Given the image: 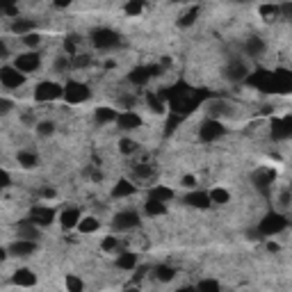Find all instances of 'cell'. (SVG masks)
<instances>
[{
    "label": "cell",
    "mask_w": 292,
    "mask_h": 292,
    "mask_svg": "<svg viewBox=\"0 0 292 292\" xmlns=\"http://www.w3.org/2000/svg\"><path fill=\"white\" fill-rule=\"evenodd\" d=\"M78 231H80V233H94V231H98V219H94V217H83V219H80V224H78Z\"/></svg>",
    "instance_id": "28"
},
{
    "label": "cell",
    "mask_w": 292,
    "mask_h": 292,
    "mask_svg": "<svg viewBox=\"0 0 292 292\" xmlns=\"http://www.w3.org/2000/svg\"><path fill=\"white\" fill-rule=\"evenodd\" d=\"M89 64V55H76V57H71V66L73 69H83V66Z\"/></svg>",
    "instance_id": "41"
},
{
    "label": "cell",
    "mask_w": 292,
    "mask_h": 292,
    "mask_svg": "<svg viewBox=\"0 0 292 292\" xmlns=\"http://www.w3.org/2000/svg\"><path fill=\"white\" fill-rule=\"evenodd\" d=\"M30 219L35 221L37 226H48V224L55 219V210L46 208V206H37V208H32Z\"/></svg>",
    "instance_id": "14"
},
{
    "label": "cell",
    "mask_w": 292,
    "mask_h": 292,
    "mask_svg": "<svg viewBox=\"0 0 292 292\" xmlns=\"http://www.w3.org/2000/svg\"><path fill=\"white\" fill-rule=\"evenodd\" d=\"M14 283H16V286H23V288H32L37 283V276L32 274L30 269H18L16 274H14Z\"/></svg>",
    "instance_id": "23"
},
{
    "label": "cell",
    "mask_w": 292,
    "mask_h": 292,
    "mask_svg": "<svg viewBox=\"0 0 292 292\" xmlns=\"http://www.w3.org/2000/svg\"><path fill=\"white\" fill-rule=\"evenodd\" d=\"M281 12L286 14L288 18H292V2H286V5H281Z\"/></svg>",
    "instance_id": "47"
},
{
    "label": "cell",
    "mask_w": 292,
    "mask_h": 292,
    "mask_svg": "<svg viewBox=\"0 0 292 292\" xmlns=\"http://www.w3.org/2000/svg\"><path fill=\"white\" fill-rule=\"evenodd\" d=\"M160 73V66H137V69H132L130 73H128V80H130L132 84H137V87H142V84H146L153 76H158Z\"/></svg>",
    "instance_id": "9"
},
{
    "label": "cell",
    "mask_w": 292,
    "mask_h": 292,
    "mask_svg": "<svg viewBox=\"0 0 292 292\" xmlns=\"http://www.w3.org/2000/svg\"><path fill=\"white\" fill-rule=\"evenodd\" d=\"M142 9H144V5L142 2H137V0L125 5V14H128V16H137V14H142Z\"/></svg>",
    "instance_id": "39"
},
{
    "label": "cell",
    "mask_w": 292,
    "mask_h": 292,
    "mask_svg": "<svg viewBox=\"0 0 292 292\" xmlns=\"http://www.w3.org/2000/svg\"><path fill=\"white\" fill-rule=\"evenodd\" d=\"M173 272L169 265H160V267H155V276H158V281H171L173 279Z\"/></svg>",
    "instance_id": "33"
},
{
    "label": "cell",
    "mask_w": 292,
    "mask_h": 292,
    "mask_svg": "<svg viewBox=\"0 0 292 292\" xmlns=\"http://www.w3.org/2000/svg\"><path fill=\"white\" fill-rule=\"evenodd\" d=\"M64 98H66V103H71V105L84 103L89 98V87L83 83H78V80H71V83H66V87H64Z\"/></svg>",
    "instance_id": "5"
},
{
    "label": "cell",
    "mask_w": 292,
    "mask_h": 292,
    "mask_svg": "<svg viewBox=\"0 0 292 292\" xmlns=\"http://www.w3.org/2000/svg\"><path fill=\"white\" fill-rule=\"evenodd\" d=\"M158 96H160L162 101L169 103V112L171 114L187 117V114H192L199 108V103H203L212 94H210L208 89H194V87H190L187 83H176L173 87L160 89Z\"/></svg>",
    "instance_id": "1"
},
{
    "label": "cell",
    "mask_w": 292,
    "mask_h": 292,
    "mask_svg": "<svg viewBox=\"0 0 292 292\" xmlns=\"http://www.w3.org/2000/svg\"><path fill=\"white\" fill-rule=\"evenodd\" d=\"M272 137H274V139L292 137V117H283V119H274V121H272Z\"/></svg>",
    "instance_id": "13"
},
{
    "label": "cell",
    "mask_w": 292,
    "mask_h": 292,
    "mask_svg": "<svg viewBox=\"0 0 292 292\" xmlns=\"http://www.w3.org/2000/svg\"><path fill=\"white\" fill-rule=\"evenodd\" d=\"M146 101H149V105H151L153 112H158V114L165 112V101H162L158 94H146Z\"/></svg>",
    "instance_id": "32"
},
{
    "label": "cell",
    "mask_w": 292,
    "mask_h": 292,
    "mask_svg": "<svg viewBox=\"0 0 292 292\" xmlns=\"http://www.w3.org/2000/svg\"><path fill=\"white\" fill-rule=\"evenodd\" d=\"M286 226H288L286 217L279 215V212H269V215H265V219H260L258 233L260 235H276V233H281Z\"/></svg>",
    "instance_id": "4"
},
{
    "label": "cell",
    "mask_w": 292,
    "mask_h": 292,
    "mask_svg": "<svg viewBox=\"0 0 292 292\" xmlns=\"http://www.w3.org/2000/svg\"><path fill=\"white\" fill-rule=\"evenodd\" d=\"M274 178H276L274 169H258L253 173V185H256L262 194H269V185L274 183Z\"/></svg>",
    "instance_id": "12"
},
{
    "label": "cell",
    "mask_w": 292,
    "mask_h": 292,
    "mask_svg": "<svg viewBox=\"0 0 292 292\" xmlns=\"http://www.w3.org/2000/svg\"><path fill=\"white\" fill-rule=\"evenodd\" d=\"M262 50H265V42H262L260 37H251L249 42H247V53L249 55L256 57V55H260Z\"/></svg>",
    "instance_id": "27"
},
{
    "label": "cell",
    "mask_w": 292,
    "mask_h": 292,
    "mask_svg": "<svg viewBox=\"0 0 292 292\" xmlns=\"http://www.w3.org/2000/svg\"><path fill=\"white\" fill-rule=\"evenodd\" d=\"M42 194H43L46 199H53V197H55V190H43Z\"/></svg>",
    "instance_id": "52"
},
{
    "label": "cell",
    "mask_w": 292,
    "mask_h": 292,
    "mask_svg": "<svg viewBox=\"0 0 292 292\" xmlns=\"http://www.w3.org/2000/svg\"><path fill=\"white\" fill-rule=\"evenodd\" d=\"M137 176H142V178H149V176H151V169H149V167H137Z\"/></svg>",
    "instance_id": "48"
},
{
    "label": "cell",
    "mask_w": 292,
    "mask_h": 292,
    "mask_svg": "<svg viewBox=\"0 0 292 292\" xmlns=\"http://www.w3.org/2000/svg\"><path fill=\"white\" fill-rule=\"evenodd\" d=\"M247 84L260 91H267V94H288V91H292V71H286V69L265 71V69H260V71L247 76Z\"/></svg>",
    "instance_id": "2"
},
{
    "label": "cell",
    "mask_w": 292,
    "mask_h": 292,
    "mask_svg": "<svg viewBox=\"0 0 292 292\" xmlns=\"http://www.w3.org/2000/svg\"><path fill=\"white\" fill-rule=\"evenodd\" d=\"M117 124H119V128H124V130H135V128L142 125V119H139L135 112H124V114H119Z\"/></svg>",
    "instance_id": "18"
},
{
    "label": "cell",
    "mask_w": 292,
    "mask_h": 292,
    "mask_svg": "<svg viewBox=\"0 0 292 292\" xmlns=\"http://www.w3.org/2000/svg\"><path fill=\"white\" fill-rule=\"evenodd\" d=\"M279 14H281V7H276V5H262L260 7V16L267 18V21H272V18L279 16Z\"/></svg>",
    "instance_id": "35"
},
{
    "label": "cell",
    "mask_w": 292,
    "mask_h": 292,
    "mask_svg": "<svg viewBox=\"0 0 292 292\" xmlns=\"http://www.w3.org/2000/svg\"><path fill=\"white\" fill-rule=\"evenodd\" d=\"M124 292H139V290H137V288H125Z\"/></svg>",
    "instance_id": "55"
},
{
    "label": "cell",
    "mask_w": 292,
    "mask_h": 292,
    "mask_svg": "<svg viewBox=\"0 0 292 292\" xmlns=\"http://www.w3.org/2000/svg\"><path fill=\"white\" fill-rule=\"evenodd\" d=\"M137 265V256H132V253H121L117 258V267L119 269H132Z\"/></svg>",
    "instance_id": "29"
},
{
    "label": "cell",
    "mask_w": 292,
    "mask_h": 292,
    "mask_svg": "<svg viewBox=\"0 0 292 292\" xmlns=\"http://www.w3.org/2000/svg\"><path fill=\"white\" fill-rule=\"evenodd\" d=\"M18 238L35 242V238H39V231H37V224H35V221H32V219L21 221V224H18Z\"/></svg>",
    "instance_id": "17"
},
{
    "label": "cell",
    "mask_w": 292,
    "mask_h": 292,
    "mask_svg": "<svg viewBox=\"0 0 292 292\" xmlns=\"http://www.w3.org/2000/svg\"><path fill=\"white\" fill-rule=\"evenodd\" d=\"M119 149H121V153H135V151H137V144L132 142V139H121Z\"/></svg>",
    "instance_id": "40"
},
{
    "label": "cell",
    "mask_w": 292,
    "mask_h": 292,
    "mask_svg": "<svg viewBox=\"0 0 292 292\" xmlns=\"http://www.w3.org/2000/svg\"><path fill=\"white\" fill-rule=\"evenodd\" d=\"M249 71H247V66L242 62H231L226 69V78L228 80H247Z\"/></svg>",
    "instance_id": "19"
},
{
    "label": "cell",
    "mask_w": 292,
    "mask_h": 292,
    "mask_svg": "<svg viewBox=\"0 0 292 292\" xmlns=\"http://www.w3.org/2000/svg\"><path fill=\"white\" fill-rule=\"evenodd\" d=\"M197 292H219V283L215 279H203L199 281Z\"/></svg>",
    "instance_id": "31"
},
{
    "label": "cell",
    "mask_w": 292,
    "mask_h": 292,
    "mask_svg": "<svg viewBox=\"0 0 292 292\" xmlns=\"http://www.w3.org/2000/svg\"><path fill=\"white\" fill-rule=\"evenodd\" d=\"M9 253L12 256H30V253H35L37 251V245L35 242H30V240H16L14 245H9Z\"/></svg>",
    "instance_id": "16"
},
{
    "label": "cell",
    "mask_w": 292,
    "mask_h": 292,
    "mask_svg": "<svg viewBox=\"0 0 292 292\" xmlns=\"http://www.w3.org/2000/svg\"><path fill=\"white\" fill-rule=\"evenodd\" d=\"M66 290L69 292H83V281L78 276H66Z\"/></svg>",
    "instance_id": "37"
},
{
    "label": "cell",
    "mask_w": 292,
    "mask_h": 292,
    "mask_svg": "<svg viewBox=\"0 0 292 292\" xmlns=\"http://www.w3.org/2000/svg\"><path fill=\"white\" fill-rule=\"evenodd\" d=\"M183 121V117H178V114H171L169 112V117H167V124H165V135H171L173 130H176V125Z\"/></svg>",
    "instance_id": "34"
},
{
    "label": "cell",
    "mask_w": 292,
    "mask_h": 292,
    "mask_svg": "<svg viewBox=\"0 0 292 292\" xmlns=\"http://www.w3.org/2000/svg\"><path fill=\"white\" fill-rule=\"evenodd\" d=\"M194 183H197L194 176H183V185H185V187H194Z\"/></svg>",
    "instance_id": "49"
},
{
    "label": "cell",
    "mask_w": 292,
    "mask_h": 292,
    "mask_svg": "<svg viewBox=\"0 0 292 292\" xmlns=\"http://www.w3.org/2000/svg\"><path fill=\"white\" fill-rule=\"evenodd\" d=\"M224 132H226V128L221 125V121L217 119H208L201 124V130H199V137L203 139V142H215V139L224 137Z\"/></svg>",
    "instance_id": "6"
},
{
    "label": "cell",
    "mask_w": 292,
    "mask_h": 292,
    "mask_svg": "<svg viewBox=\"0 0 292 292\" xmlns=\"http://www.w3.org/2000/svg\"><path fill=\"white\" fill-rule=\"evenodd\" d=\"M0 83L5 84L7 89H18L25 83V76L18 71L16 66H2L0 69Z\"/></svg>",
    "instance_id": "8"
},
{
    "label": "cell",
    "mask_w": 292,
    "mask_h": 292,
    "mask_svg": "<svg viewBox=\"0 0 292 292\" xmlns=\"http://www.w3.org/2000/svg\"><path fill=\"white\" fill-rule=\"evenodd\" d=\"M9 108H12V103L7 101V98H2L0 101V112H9Z\"/></svg>",
    "instance_id": "50"
},
{
    "label": "cell",
    "mask_w": 292,
    "mask_h": 292,
    "mask_svg": "<svg viewBox=\"0 0 292 292\" xmlns=\"http://www.w3.org/2000/svg\"><path fill=\"white\" fill-rule=\"evenodd\" d=\"M117 249V238H105L103 240V251H112Z\"/></svg>",
    "instance_id": "44"
},
{
    "label": "cell",
    "mask_w": 292,
    "mask_h": 292,
    "mask_svg": "<svg viewBox=\"0 0 292 292\" xmlns=\"http://www.w3.org/2000/svg\"><path fill=\"white\" fill-rule=\"evenodd\" d=\"M0 180H2V183H0V185H2V187H7V185H9V173H7V171H2V176H0Z\"/></svg>",
    "instance_id": "51"
},
{
    "label": "cell",
    "mask_w": 292,
    "mask_h": 292,
    "mask_svg": "<svg viewBox=\"0 0 292 292\" xmlns=\"http://www.w3.org/2000/svg\"><path fill=\"white\" fill-rule=\"evenodd\" d=\"M73 37H76V35H69L64 39V50L71 55V57H76V39H73Z\"/></svg>",
    "instance_id": "42"
},
{
    "label": "cell",
    "mask_w": 292,
    "mask_h": 292,
    "mask_svg": "<svg viewBox=\"0 0 292 292\" xmlns=\"http://www.w3.org/2000/svg\"><path fill=\"white\" fill-rule=\"evenodd\" d=\"M25 43H28V46H39V35L30 32V35L25 37Z\"/></svg>",
    "instance_id": "45"
},
{
    "label": "cell",
    "mask_w": 292,
    "mask_h": 292,
    "mask_svg": "<svg viewBox=\"0 0 292 292\" xmlns=\"http://www.w3.org/2000/svg\"><path fill=\"white\" fill-rule=\"evenodd\" d=\"M210 199H212V203H228L231 194H228L226 190H221V187H217V190H212V192H210Z\"/></svg>",
    "instance_id": "36"
},
{
    "label": "cell",
    "mask_w": 292,
    "mask_h": 292,
    "mask_svg": "<svg viewBox=\"0 0 292 292\" xmlns=\"http://www.w3.org/2000/svg\"><path fill=\"white\" fill-rule=\"evenodd\" d=\"M185 203H187V206H192V208H210V203H212V199H210V194L208 192H192V194H187V197H185Z\"/></svg>",
    "instance_id": "15"
},
{
    "label": "cell",
    "mask_w": 292,
    "mask_h": 292,
    "mask_svg": "<svg viewBox=\"0 0 292 292\" xmlns=\"http://www.w3.org/2000/svg\"><path fill=\"white\" fill-rule=\"evenodd\" d=\"M165 203L160 201H153V199H146V203H144V212L151 217H158V215H165Z\"/></svg>",
    "instance_id": "25"
},
{
    "label": "cell",
    "mask_w": 292,
    "mask_h": 292,
    "mask_svg": "<svg viewBox=\"0 0 292 292\" xmlns=\"http://www.w3.org/2000/svg\"><path fill=\"white\" fill-rule=\"evenodd\" d=\"M91 43H94L96 48H101V50H108V48L119 46L121 37L114 30H110V28H96V30L91 32Z\"/></svg>",
    "instance_id": "3"
},
{
    "label": "cell",
    "mask_w": 292,
    "mask_h": 292,
    "mask_svg": "<svg viewBox=\"0 0 292 292\" xmlns=\"http://www.w3.org/2000/svg\"><path fill=\"white\" fill-rule=\"evenodd\" d=\"M62 226L64 228H73V226H78V224H80V219H83V217H80V210H76V208H66L64 212H62Z\"/></svg>",
    "instance_id": "21"
},
{
    "label": "cell",
    "mask_w": 292,
    "mask_h": 292,
    "mask_svg": "<svg viewBox=\"0 0 292 292\" xmlns=\"http://www.w3.org/2000/svg\"><path fill=\"white\" fill-rule=\"evenodd\" d=\"M37 130L42 132V135H50V132H53V130H55V125H53V124H50V121H42V124L37 125Z\"/></svg>",
    "instance_id": "43"
},
{
    "label": "cell",
    "mask_w": 292,
    "mask_h": 292,
    "mask_svg": "<svg viewBox=\"0 0 292 292\" xmlns=\"http://www.w3.org/2000/svg\"><path fill=\"white\" fill-rule=\"evenodd\" d=\"M2 12L7 14V16H18V9L14 5H7V7H2Z\"/></svg>",
    "instance_id": "46"
},
{
    "label": "cell",
    "mask_w": 292,
    "mask_h": 292,
    "mask_svg": "<svg viewBox=\"0 0 292 292\" xmlns=\"http://www.w3.org/2000/svg\"><path fill=\"white\" fill-rule=\"evenodd\" d=\"M39 64H42V60H39V55L37 53H23V55H18L16 57V69L21 73H32L39 69Z\"/></svg>",
    "instance_id": "11"
},
{
    "label": "cell",
    "mask_w": 292,
    "mask_h": 292,
    "mask_svg": "<svg viewBox=\"0 0 292 292\" xmlns=\"http://www.w3.org/2000/svg\"><path fill=\"white\" fill-rule=\"evenodd\" d=\"M32 28H35V21H28V18H18V21H14L12 23V32H16V35H30Z\"/></svg>",
    "instance_id": "24"
},
{
    "label": "cell",
    "mask_w": 292,
    "mask_h": 292,
    "mask_svg": "<svg viewBox=\"0 0 292 292\" xmlns=\"http://www.w3.org/2000/svg\"><path fill=\"white\" fill-rule=\"evenodd\" d=\"M176 292H197V288H180V290H176Z\"/></svg>",
    "instance_id": "54"
},
{
    "label": "cell",
    "mask_w": 292,
    "mask_h": 292,
    "mask_svg": "<svg viewBox=\"0 0 292 292\" xmlns=\"http://www.w3.org/2000/svg\"><path fill=\"white\" fill-rule=\"evenodd\" d=\"M0 57H7V46L0 42Z\"/></svg>",
    "instance_id": "53"
},
{
    "label": "cell",
    "mask_w": 292,
    "mask_h": 292,
    "mask_svg": "<svg viewBox=\"0 0 292 292\" xmlns=\"http://www.w3.org/2000/svg\"><path fill=\"white\" fill-rule=\"evenodd\" d=\"M117 119H119V114L114 112V110H110V108L96 110V121H98V124H110V121H117Z\"/></svg>",
    "instance_id": "26"
},
{
    "label": "cell",
    "mask_w": 292,
    "mask_h": 292,
    "mask_svg": "<svg viewBox=\"0 0 292 292\" xmlns=\"http://www.w3.org/2000/svg\"><path fill=\"white\" fill-rule=\"evenodd\" d=\"M197 14H199V7H192L190 12L185 14V16H180V21H178V25H183V28H187V25H192L194 23V18H197Z\"/></svg>",
    "instance_id": "38"
},
{
    "label": "cell",
    "mask_w": 292,
    "mask_h": 292,
    "mask_svg": "<svg viewBox=\"0 0 292 292\" xmlns=\"http://www.w3.org/2000/svg\"><path fill=\"white\" fill-rule=\"evenodd\" d=\"M112 226L114 231H128V228H135L139 226V215L135 210H124L119 215L112 219Z\"/></svg>",
    "instance_id": "10"
},
{
    "label": "cell",
    "mask_w": 292,
    "mask_h": 292,
    "mask_svg": "<svg viewBox=\"0 0 292 292\" xmlns=\"http://www.w3.org/2000/svg\"><path fill=\"white\" fill-rule=\"evenodd\" d=\"M37 162H39V158H37L35 153H28V151H21V153H18V165H23L25 169L37 167Z\"/></svg>",
    "instance_id": "30"
},
{
    "label": "cell",
    "mask_w": 292,
    "mask_h": 292,
    "mask_svg": "<svg viewBox=\"0 0 292 292\" xmlns=\"http://www.w3.org/2000/svg\"><path fill=\"white\" fill-rule=\"evenodd\" d=\"M130 194H135V185L128 183L125 178H121L119 183L114 185V190H112V197L114 199H124V197H130Z\"/></svg>",
    "instance_id": "22"
},
{
    "label": "cell",
    "mask_w": 292,
    "mask_h": 292,
    "mask_svg": "<svg viewBox=\"0 0 292 292\" xmlns=\"http://www.w3.org/2000/svg\"><path fill=\"white\" fill-rule=\"evenodd\" d=\"M149 199H153V201H160V203H167V201H171V199H173V190H169V187H165V185L151 187Z\"/></svg>",
    "instance_id": "20"
},
{
    "label": "cell",
    "mask_w": 292,
    "mask_h": 292,
    "mask_svg": "<svg viewBox=\"0 0 292 292\" xmlns=\"http://www.w3.org/2000/svg\"><path fill=\"white\" fill-rule=\"evenodd\" d=\"M64 96V87L57 83H39L35 89V98L37 101H55Z\"/></svg>",
    "instance_id": "7"
}]
</instances>
